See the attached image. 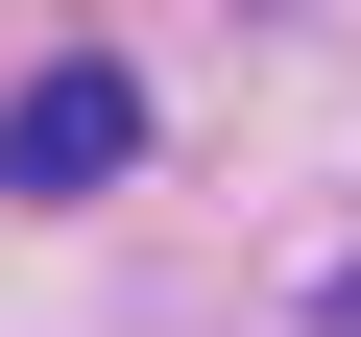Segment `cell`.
<instances>
[{
	"label": "cell",
	"mask_w": 361,
	"mask_h": 337,
	"mask_svg": "<svg viewBox=\"0 0 361 337\" xmlns=\"http://www.w3.org/2000/svg\"><path fill=\"white\" fill-rule=\"evenodd\" d=\"M121 145H145V97H121L97 49H73V73H25V97H0V168H25V193H97Z\"/></svg>",
	"instance_id": "6da1fadb"
}]
</instances>
